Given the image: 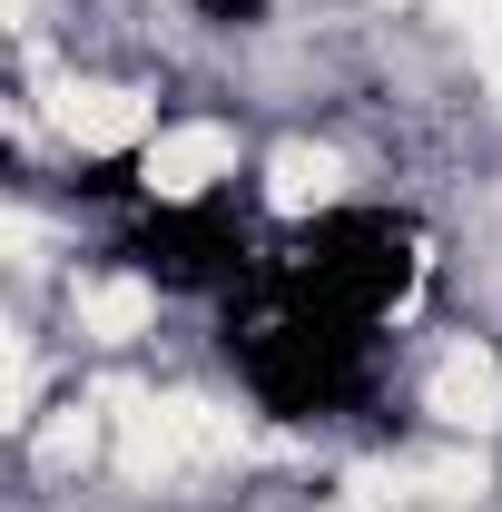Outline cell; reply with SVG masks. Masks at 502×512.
<instances>
[{
    "mask_svg": "<svg viewBox=\"0 0 502 512\" xmlns=\"http://www.w3.org/2000/svg\"><path fill=\"white\" fill-rule=\"evenodd\" d=\"M148 306H158V296H148L138 276H109V286H89V296H79V325L119 345V335H138V325H148Z\"/></svg>",
    "mask_w": 502,
    "mask_h": 512,
    "instance_id": "cell-5",
    "label": "cell"
},
{
    "mask_svg": "<svg viewBox=\"0 0 502 512\" xmlns=\"http://www.w3.org/2000/svg\"><path fill=\"white\" fill-rule=\"evenodd\" d=\"M60 128L79 148H138V138H148V99H138V89H79V79H69L60 89Z\"/></svg>",
    "mask_w": 502,
    "mask_h": 512,
    "instance_id": "cell-2",
    "label": "cell"
},
{
    "mask_svg": "<svg viewBox=\"0 0 502 512\" xmlns=\"http://www.w3.org/2000/svg\"><path fill=\"white\" fill-rule=\"evenodd\" d=\"M227 168H237V138L217 119H188V128H158L148 138V188L158 197H207Z\"/></svg>",
    "mask_w": 502,
    "mask_h": 512,
    "instance_id": "cell-1",
    "label": "cell"
},
{
    "mask_svg": "<svg viewBox=\"0 0 502 512\" xmlns=\"http://www.w3.org/2000/svg\"><path fill=\"white\" fill-rule=\"evenodd\" d=\"M434 10H443V20H463V30H493V20H502V0H434Z\"/></svg>",
    "mask_w": 502,
    "mask_h": 512,
    "instance_id": "cell-7",
    "label": "cell"
},
{
    "mask_svg": "<svg viewBox=\"0 0 502 512\" xmlns=\"http://www.w3.org/2000/svg\"><path fill=\"white\" fill-rule=\"evenodd\" d=\"M325 197H335V158H325V148H276L266 207H276V217H306V207H325Z\"/></svg>",
    "mask_w": 502,
    "mask_h": 512,
    "instance_id": "cell-4",
    "label": "cell"
},
{
    "mask_svg": "<svg viewBox=\"0 0 502 512\" xmlns=\"http://www.w3.org/2000/svg\"><path fill=\"white\" fill-rule=\"evenodd\" d=\"M434 493H453V503L483 493V463H434Z\"/></svg>",
    "mask_w": 502,
    "mask_h": 512,
    "instance_id": "cell-6",
    "label": "cell"
},
{
    "mask_svg": "<svg viewBox=\"0 0 502 512\" xmlns=\"http://www.w3.org/2000/svg\"><path fill=\"white\" fill-rule=\"evenodd\" d=\"M424 404H434L453 434H483V424H502V375L483 355H443L434 384H424Z\"/></svg>",
    "mask_w": 502,
    "mask_h": 512,
    "instance_id": "cell-3",
    "label": "cell"
}]
</instances>
